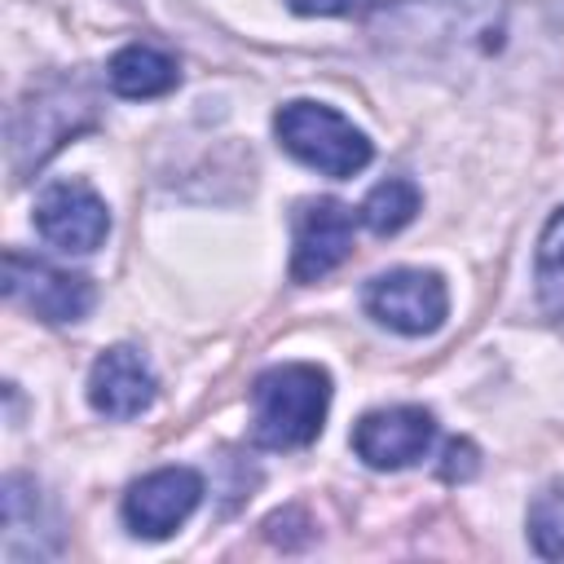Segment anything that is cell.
<instances>
[{
    "instance_id": "17",
    "label": "cell",
    "mask_w": 564,
    "mask_h": 564,
    "mask_svg": "<svg viewBox=\"0 0 564 564\" xmlns=\"http://www.w3.org/2000/svg\"><path fill=\"white\" fill-rule=\"evenodd\" d=\"M286 4L304 18H348V13H361L370 0H286Z\"/></svg>"
},
{
    "instance_id": "13",
    "label": "cell",
    "mask_w": 564,
    "mask_h": 564,
    "mask_svg": "<svg viewBox=\"0 0 564 564\" xmlns=\"http://www.w3.org/2000/svg\"><path fill=\"white\" fill-rule=\"evenodd\" d=\"M419 203H423V194H419L414 181L388 176V181H379V185L366 194V203H361V225H366L370 234H379V238L401 234V229L419 216Z\"/></svg>"
},
{
    "instance_id": "7",
    "label": "cell",
    "mask_w": 564,
    "mask_h": 564,
    "mask_svg": "<svg viewBox=\"0 0 564 564\" xmlns=\"http://www.w3.org/2000/svg\"><path fill=\"white\" fill-rule=\"evenodd\" d=\"M35 229L48 247L88 256L106 242L110 212H106V198L88 181H57L35 203Z\"/></svg>"
},
{
    "instance_id": "4",
    "label": "cell",
    "mask_w": 564,
    "mask_h": 564,
    "mask_svg": "<svg viewBox=\"0 0 564 564\" xmlns=\"http://www.w3.org/2000/svg\"><path fill=\"white\" fill-rule=\"evenodd\" d=\"M93 119H97V101H93V93L79 79H70V84L57 79V84L40 88L13 115V167H18V176L35 172L75 132L93 128Z\"/></svg>"
},
{
    "instance_id": "12",
    "label": "cell",
    "mask_w": 564,
    "mask_h": 564,
    "mask_svg": "<svg viewBox=\"0 0 564 564\" xmlns=\"http://www.w3.org/2000/svg\"><path fill=\"white\" fill-rule=\"evenodd\" d=\"M106 79L119 97L128 101H150V97H163L181 84V66L172 53L154 48V44H128L110 57L106 66Z\"/></svg>"
},
{
    "instance_id": "10",
    "label": "cell",
    "mask_w": 564,
    "mask_h": 564,
    "mask_svg": "<svg viewBox=\"0 0 564 564\" xmlns=\"http://www.w3.org/2000/svg\"><path fill=\"white\" fill-rule=\"evenodd\" d=\"M203 502V476L194 467H159L123 494V524L137 538L176 533Z\"/></svg>"
},
{
    "instance_id": "11",
    "label": "cell",
    "mask_w": 564,
    "mask_h": 564,
    "mask_svg": "<svg viewBox=\"0 0 564 564\" xmlns=\"http://www.w3.org/2000/svg\"><path fill=\"white\" fill-rule=\"evenodd\" d=\"M154 370L145 366V357L128 344L106 348L93 370H88V401L97 414L106 419H137L141 410H150L154 401Z\"/></svg>"
},
{
    "instance_id": "3",
    "label": "cell",
    "mask_w": 564,
    "mask_h": 564,
    "mask_svg": "<svg viewBox=\"0 0 564 564\" xmlns=\"http://www.w3.org/2000/svg\"><path fill=\"white\" fill-rule=\"evenodd\" d=\"M273 132H278V145L295 163H304L322 176H335V181L357 176L375 159L370 137L361 128H352L326 101H286L273 115Z\"/></svg>"
},
{
    "instance_id": "1",
    "label": "cell",
    "mask_w": 564,
    "mask_h": 564,
    "mask_svg": "<svg viewBox=\"0 0 564 564\" xmlns=\"http://www.w3.org/2000/svg\"><path fill=\"white\" fill-rule=\"evenodd\" d=\"M502 0H392L375 9L370 35L392 53H485L502 40Z\"/></svg>"
},
{
    "instance_id": "5",
    "label": "cell",
    "mask_w": 564,
    "mask_h": 564,
    "mask_svg": "<svg viewBox=\"0 0 564 564\" xmlns=\"http://www.w3.org/2000/svg\"><path fill=\"white\" fill-rule=\"evenodd\" d=\"M366 313L397 335H432L449 313V291L432 269H388L366 282Z\"/></svg>"
},
{
    "instance_id": "14",
    "label": "cell",
    "mask_w": 564,
    "mask_h": 564,
    "mask_svg": "<svg viewBox=\"0 0 564 564\" xmlns=\"http://www.w3.org/2000/svg\"><path fill=\"white\" fill-rule=\"evenodd\" d=\"M538 304L546 317H564V207L551 212L542 238H538Z\"/></svg>"
},
{
    "instance_id": "8",
    "label": "cell",
    "mask_w": 564,
    "mask_h": 564,
    "mask_svg": "<svg viewBox=\"0 0 564 564\" xmlns=\"http://www.w3.org/2000/svg\"><path fill=\"white\" fill-rule=\"evenodd\" d=\"M436 441V419L423 405H388L370 410L352 427V449L375 471H401L419 463Z\"/></svg>"
},
{
    "instance_id": "16",
    "label": "cell",
    "mask_w": 564,
    "mask_h": 564,
    "mask_svg": "<svg viewBox=\"0 0 564 564\" xmlns=\"http://www.w3.org/2000/svg\"><path fill=\"white\" fill-rule=\"evenodd\" d=\"M476 445L471 441H449L441 458V480H471L476 476Z\"/></svg>"
},
{
    "instance_id": "15",
    "label": "cell",
    "mask_w": 564,
    "mask_h": 564,
    "mask_svg": "<svg viewBox=\"0 0 564 564\" xmlns=\"http://www.w3.org/2000/svg\"><path fill=\"white\" fill-rule=\"evenodd\" d=\"M529 542L542 560H564V489L551 485L529 502Z\"/></svg>"
},
{
    "instance_id": "2",
    "label": "cell",
    "mask_w": 564,
    "mask_h": 564,
    "mask_svg": "<svg viewBox=\"0 0 564 564\" xmlns=\"http://www.w3.org/2000/svg\"><path fill=\"white\" fill-rule=\"evenodd\" d=\"M330 410V375L313 361L269 366L251 383V441L260 449H304Z\"/></svg>"
},
{
    "instance_id": "9",
    "label": "cell",
    "mask_w": 564,
    "mask_h": 564,
    "mask_svg": "<svg viewBox=\"0 0 564 564\" xmlns=\"http://www.w3.org/2000/svg\"><path fill=\"white\" fill-rule=\"evenodd\" d=\"M291 278L322 282L352 256V212L339 198H308L291 220Z\"/></svg>"
},
{
    "instance_id": "6",
    "label": "cell",
    "mask_w": 564,
    "mask_h": 564,
    "mask_svg": "<svg viewBox=\"0 0 564 564\" xmlns=\"http://www.w3.org/2000/svg\"><path fill=\"white\" fill-rule=\"evenodd\" d=\"M4 295L44 322H79L93 308V282L84 273L22 251H4Z\"/></svg>"
}]
</instances>
